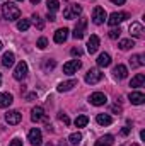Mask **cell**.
<instances>
[{"label":"cell","instance_id":"obj_47","mask_svg":"<svg viewBox=\"0 0 145 146\" xmlns=\"http://www.w3.org/2000/svg\"><path fill=\"white\" fill-rule=\"evenodd\" d=\"M17 2H24V0H17Z\"/></svg>","mask_w":145,"mask_h":146},{"label":"cell","instance_id":"obj_9","mask_svg":"<svg viewBox=\"0 0 145 146\" xmlns=\"http://www.w3.org/2000/svg\"><path fill=\"white\" fill-rule=\"evenodd\" d=\"M26 75H28V65H26V61H19L17 66H15V70H14V78L15 80H24Z\"/></svg>","mask_w":145,"mask_h":146},{"label":"cell","instance_id":"obj_14","mask_svg":"<svg viewBox=\"0 0 145 146\" xmlns=\"http://www.w3.org/2000/svg\"><path fill=\"white\" fill-rule=\"evenodd\" d=\"M128 99H130V102H132L133 106H142L145 102V95L142 92H132V94L128 95Z\"/></svg>","mask_w":145,"mask_h":146},{"label":"cell","instance_id":"obj_12","mask_svg":"<svg viewBox=\"0 0 145 146\" xmlns=\"http://www.w3.org/2000/svg\"><path fill=\"white\" fill-rule=\"evenodd\" d=\"M99 37L96 36V34H92V36L89 37V41H87V51L91 53V54H94L97 49H99Z\"/></svg>","mask_w":145,"mask_h":146},{"label":"cell","instance_id":"obj_43","mask_svg":"<svg viewBox=\"0 0 145 146\" xmlns=\"http://www.w3.org/2000/svg\"><path fill=\"white\" fill-rule=\"evenodd\" d=\"M34 97H36V94H29V95H28V100H33Z\"/></svg>","mask_w":145,"mask_h":146},{"label":"cell","instance_id":"obj_21","mask_svg":"<svg viewBox=\"0 0 145 146\" xmlns=\"http://www.w3.org/2000/svg\"><path fill=\"white\" fill-rule=\"evenodd\" d=\"M144 83H145V75H144V73H138V75H135V76L132 78L130 87L138 88V87H144Z\"/></svg>","mask_w":145,"mask_h":146},{"label":"cell","instance_id":"obj_22","mask_svg":"<svg viewBox=\"0 0 145 146\" xmlns=\"http://www.w3.org/2000/svg\"><path fill=\"white\" fill-rule=\"evenodd\" d=\"M77 85V80H68V82H62L58 87H56V90L58 92H68V90H72L73 87Z\"/></svg>","mask_w":145,"mask_h":146},{"label":"cell","instance_id":"obj_17","mask_svg":"<svg viewBox=\"0 0 145 146\" xmlns=\"http://www.w3.org/2000/svg\"><path fill=\"white\" fill-rule=\"evenodd\" d=\"M113 75H114V78L123 80V78H126V75H128V68H126L125 65H118V66H114Z\"/></svg>","mask_w":145,"mask_h":146},{"label":"cell","instance_id":"obj_13","mask_svg":"<svg viewBox=\"0 0 145 146\" xmlns=\"http://www.w3.org/2000/svg\"><path fill=\"white\" fill-rule=\"evenodd\" d=\"M144 26L140 24V22H133L132 26H130V34L133 37H138V39H142L144 37Z\"/></svg>","mask_w":145,"mask_h":146},{"label":"cell","instance_id":"obj_42","mask_svg":"<svg viewBox=\"0 0 145 146\" xmlns=\"http://www.w3.org/2000/svg\"><path fill=\"white\" fill-rule=\"evenodd\" d=\"M58 146H68V145H67V141H65V139H62V141H58Z\"/></svg>","mask_w":145,"mask_h":146},{"label":"cell","instance_id":"obj_29","mask_svg":"<svg viewBox=\"0 0 145 146\" xmlns=\"http://www.w3.org/2000/svg\"><path fill=\"white\" fill-rule=\"evenodd\" d=\"M29 26H31L29 19H21V21L17 22V29H19V31H28V29H29Z\"/></svg>","mask_w":145,"mask_h":146},{"label":"cell","instance_id":"obj_48","mask_svg":"<svg viewBox=\"0 0 145 146\" xmlns=\"http://www.w3.org/2000/svg\"><path fill=\"white\" fill-rule=\"evenodd\" d=\"M0 49H2V42H0Z\"/></svg>","mask_w":145,"mask_h":146},{"label":"cell","instance_id":"obj_27","mask_svg":"<svg viewBox=\"0 0 145 146\" xmlns=\"http://www.w3.org/2000/svg\"><path fill=\"white\" fill-rule=\"evenodd\" d=\"M46 5H48V12H50V14H53V12H56V10L60 9V2H58V0H48Z\"/></svg>","mask_w":145,"mask_h":146},{"label":"cell","instance_id":"obj_38","mask_svg":"<svg viewBox=\"0 0 145 146\" xmlns=\"http://www.w3.org/2000/svg\"><path fill=\"white\" fill-rule=\"evenodd\" d=\"M46 19H48L50 22H53V21H56V19H55V15H53V14H50V12H48V15H46Z\"/></svg>","mask_w":145,"mask_h":146},{"label":"cell","instance_id":"obj_26","mask_svg":"<svg viewBox=\"0 0 145 146\" xmlns=\"http://www.w3.org/2000/svg\"><path fill=\"white\" fill-rule=\"evenodd\" d=\"M68 141H70L72 146H79L80 141H82V134H80V133H72V134L68 136Z\"/></svg>","mask_w":145,"mask_h":146},{"label":"cell","instance_id":"obj_10","mask_svg":"<svg viewBox=\"0 0 145 146\" xmlns=\"http://www.w3.org/2000/svg\"><path fill=\"white\" fill-rule=\"evenodd\" d=\"M80 66H82V63L79 60H72V61H68V63L63 65V73L73 75V73H77V70H80Z\"/></svg>","mask_w":145,"mask_h":146},{"label":"cell","instance_id":"obj_23","mask_svg":"<svg viewBox=\"0 0 145 146\" xmlns=\"http://www.w3.org/2000/svg\"><path fill=\"white\" fill-rule=\"evenodd\" d=\"M97 65L101 66V68H106L111 65V56H109L108 53H101L99 54V58H97Z\"/></svg>","mask_w":145,"mask_h":146},{"label":"cell","instance_id":"obj_5","mask_svg":"<svg viewBox=\"0 0 145 146\" xmlns=\"http://www.w3.org/2000/svg\"><path fill=\"white\" fill-rule=\"evenodd\" d=\"M126 19H128V14H125V12H113L108 19V24L113 26V27H116L118 24H121V22L126 21Z\"/></svg>","mask_w":145,"mask_h":146},{"label":"cell","instance_id":"obj_46","mask_svg":"<svg viewBox=\"0 0 145 146\" xmlns=\"http://www.w3.org/2000/svg\"><path fill=\"white\" fill-rule=\"evenodd\" d=\"M0 83H2V75H0Z\"/></svg>","mask_w":145,"mask_h":146},{"label":"cell","instance_id":"obj_28","mask_svg":"<svg viewBox=\"0 0 145 146\" xmlns=\"http://www.w3.org/2000/svg\"><path fill=\"white\" fill-rule=\"evenodd\" d=\"M133 46H135V42L132 39H121L119 41V49H123V51H126V49H130Z\"/></svg>","mask_w":145,"mask_h":146},{"label":"cell","instance_id":"obj_1","mask_svg":"<svg viewBox=\"0 0 145 146\" xmlns=\"http://www.w3.org/2000/svg\"><path fill=\"white\" fill-rule=\"evenodd\" d=\"M2 15L7 21H17L21 17V9L17 5H14L12 2H7V3L2 5Z\"/></svg>","mask_w":145,"mask_h":146},{"label":"cell","instance_id":"obj_8","mask_svg":"<svg viewBox=\"0 0 145 146\" xmlns=\"http://www.w3.org/2000/svg\"><path fill=\"white\" fill-rule=\"evenodd\" d=\"M89 102H91L92 106H97V107H99V106H104V104L108 102V97H106L103 92H94V94L89 97Z\"/></svg>","mask_w":145,"mask_h":146},{"label":"cell","instance_id":"obj_30","mask_svg":"<svg viewBox=\"0 0 145 146\" xmlns=\"http://www.w3.org/2000/svg\"><path fill=\"white\" fill-rule=\"evenodd\" d=\"M87 122H89V117H87V115H79V117L75 119V126H77V127H84Z\"/></svg>","mask_w":145,"mask_h":146},{"label":"cell","instance_id":"obj_2","mask_svg":"<svg viewBox=\"0 0 145 146\" xmlns=\"http://www.w3.org/2000/svg\"><path fill=\"white\" fill-rule=\"evenodd\" d=\"M108 19V14H106V10L103 9V7H96L94 9V12H92V22L96 24V26H101V24H104V21Z\"/></svg>","mask_w":145,"mask_h":146},{"label":"cell","instance_id":"obj_25","mask_svg":"<svg viewBox=\"0 0 145 146\" xmlns=\"http://www.w3.org/2000/svg\"><path fill=\"white\" fill-rule=\"evenodd\" d=\"M113 143H114V138L111 134H106L96 141V146H113Z\"/></svg>","mask_w":145,"mask_h":146},{"label":"cell","instance_id":"obj_44","mask_svg":"<svg viewBox=\"0 0 145 146\" xmlns=\"http://www.w3.org/2000/svg\"><path fill=\"white\" fill-rule=\"evenodd\" d=\"M41 0H31V3H39Z\"/></svg>","mask_w":145,"mask_h":146},{"label":"cell","instance_id":"obj_15","mask_svg":"<svg viewBox=\"0 0 145 146\" xmlns=\"http://www.w3.org/2000/svg\"><path fill=\"white\" fill-rule=\"evenodd\" d=\"M67 37H68V29L67 27H62V29H58L56 33H55V42L56 44H62V42H65L67 41Z\"/></svg>","mask_w":145,"mask_h":146},{"label":"cell","instance_id":"obj_19","mask_svg":"<svg viewBox=\"0 0 145 146\" xmlns=\"http://www.w3.org/2000/svg\"><path fill=\"white\" fill-rule=\"evenodd\" d=\"M14 61H15V56H14V53H12V51L3 53V56H2V65H3L5 68H10V66L14 65Z\"/></svg>","mask_w":145,"mask_h":146},{"label":"cell","instance_id":"obj_7","mask_svg":"<svg viewBox=\"0 0 145 146\" xmlns=\"http://www.w3.org/2000/svg\"><path fill=\"white\" fill-rule=\"evenodd\" d=\"M101 80H103V73H101V70H97V68L89 70L87 75H85V82L91 83V85H94V83H97V82H101Z\"/></svg>","mask_w":145,"mask_h":146},{"label":"cell","instance_id":"obj_20","mask_svg":"<svg viewBox=\"0 0 145 146\" xmlns=\"http://www.w3.org/2000/svg\"><path fill=\"white\" fill-rule=\"evenodd\" d=\"M130 65H132V68L144 66L145 65V56L144 54H133V56L130 58Z\"/></svg>","mask_w":145,"mask_h":146},{"label":"cell","instance_id":"obj_45","mask_svg":"<svg viewBox=\"0 0 145 146\" xmlns=\"http://www.w3.org/2000/svg\"><path fill=\"white\" fill-rule=\"evenodd\" d=\"M132 146H138V145H137V143H133V145H132Z\"/></svg>","mask_w":145,"mask_h":146},{"label":"cell","instance_id":"obj_36","mask_svg":"<svg viewBox=\"0 0 145 146\" xmlns=\"http://www.w3.org/2000/svg\"><path fill=\"white\" fill-rule=\"evenodd\" d=\"M72 56H82V49L80 48H72Z\"/></svg>","mask_w":145,"mask_h":146},{"label":"cell","instance_id":"obj_18","mask_svg":"<svg viewBox=\"0 0 145 146\" xmlns=\"http://www.w3.org/2000/svg\"><path fill=\"white\" fill-rule=\"evenodd\" d=\"M31 119H33V122H39V121H43V119H46L44 117V109L43 107H34V109L31 110Z\"/></svg>","mask_w":145,"mask_h":146},{"label":"cell","instance_id":"obj_16","mask_svg":"<svg viewBox=\"0 0 145 146\" xmlns=\"http://www.w3.org/2000/svg\"><path fill=\"white\" fill-rule=\"evenodd\" d=\"M12 102H14V97H12V94H9V92H3V94H0V109H5V107H9Z\"/></svg>","mask_w":145,"mask_h":146},{"label":"cell","instance_id":"obj_6","mask_svg":"<svg viewBox=\"0 0 145 146\" xmlns=\"http://www.w3.org/2000/svg\"><path fill=\"white\" fill-rule=\"evenodd\" d=\"M28 139H29V143H31L33 146H41L43 145V134H41V131H39L38 127H34V129L29 131Z\"/></svg>","mask_w":145,"mask_h":146},{"label":"cell","instance_id":"obj_31","mask_svg":"<svg viewBox=\"0 0 145 146\" xmlns=\"http://www.w3.org/2000/svg\"><path fill=\"white\" fill-rule=\"evenodd\" d=\"M55 65H56V61H55V60H44V63H43V70H44V72L53 70V68H55Z\"/></svg>","mask_w":145,"mask_h":146},{"label":"cell","instance_id":"obj_24","mask_svg":"<svg viewBox=\"0 0 145 146\" xmlns=\"http://www.w3.org/2000/svg\"><path fill=\"white\" fill-rule=\"evenodd\" d=\"M96 121H97L99 126H109V124L113 122V117H111L109 114H97Z\"/></svg>","mask_w":145,"mask_h":146},{"label":"cell","instance_id":"obj_33","mask_svg":"<svg viewBox=\"0 0 145 146\" xmlns=\"http://www.w3.org/2000/svg\"><path fill=\"white\" fill-rule=\"evenodd\" d=\"M36 46L39 48V49H44V48L48 46V39H46V37H39L38 42H36Z\"/></svg>","mask_w":145,"mask_h":146},{"label":"cell","instance_id":"obj_32","mask_svg":"<svg viewBox=\"0 0 145 146\" xmlns=\"http://www.w3.org/2000/svg\"><path fill=\"white\" fill-rule=\"evenodd\" d=\"M119 34H121V29H119V27H114V29L109 31V37H111V39H118Z\"/></svg>","mask_w":145,"mask_h":146},{"label":"cell","instance_id":"obj_35","mask_svg":"<svg viewBox=\"0 0 145 146\" xmlns=\"http://www.w3.org/2000/svg\"><path fill=\"white\" fill-rule=\"evenodd\" d=\"M58 119H60V121H62L63 124H67V126L70 124V119H68V115H67V114H63V112H62V114L58 115Z\"/></svg>","mask_w":145,"mask_h":146},{"label":"cell","instance_id":"obj_3","mask_svg":"<svg viewBox=\"0 0 145 146\" xmlns=\"http://www.w3.org/2000/svg\"><path fill=\"white\" fill-rule=\"evenodd\" d=\"M85 29H87V19H85V17H80V19L77 21L75 29H73V37H75V39H82L84 34H85Z\"/></svg>","mask_w":145,"mask_h":146},{"label":"cell","instance_id":"obj_40","mask_svg":"<svg viewBox=\"0 0 145 146\" xmlns=\"http://www.w3.org/2000/svg\"><path fill=\"white\" fill-rule=\"evenodd\" d=\"M109 2H113V3H116V5H123V3H125V0H109Z\"/></svg>","mask_w":145,"mask_h":146},{"label":"cell","instance_id":"obj_37","mask_svg":"<svg viewBox=\"0 0 145 146\" xmlns=\"http://www.w3.org/2000/svg\"><path fill=\"white\" fill-rule=\"evenodd\" d=\"M9 146H22V141H21L19 138H15V139H12V141H10V145H9Z\"/></svg>","mask_w":145,"mask_h":146},{"label":"cell","instance_id":"obj_4","mask_svg":"<svg viewBox=\"0 0 145 146\" xmlns=\"http://www.w3.org/2000/svg\"><path fill=\"white\" fill-rule=\"evenodd\" d=\"M82 14V7L79 5V3H72V5H68L65 10H63V17L65 19H75L77 15H80Z\"/></svg>","mask_w":145,"mask_h":146},{"label":"cell","instance_id":"obj_41","mask_svg":"<svg viewBox=\"0 0 145 146\" xmlns=\"http://www.w3.org/2000/svg\"><path fill=\"white\" fill-rule=\"evenodd\" d=\"M116 110H118V112H119V110H121V107H119V106H118V104H114V106H113V112H116Z\"/></svg>","mask_w":145,"mask_h":146},{"label":"cell","instance_id":"obj_39","mask_svg":"<svg viewBox=\"0 0 145 146\" xmlns=\"http://www.w3.org/2000/svg\"><path fill=\"white\" fill-rule=\"evenodd\" d=\"M128 133H130V127H123V129H121V134H123V136H126Z\"/></svg>","mask_w":145,"mask_h":146},{"label":"cell","instance_id":"obj_11","mask_svg":"<svg viewBox=\"0 0 145 146\" xmlns=\"http://www.w3.org/2000/svg\"><path fill=\"white\" fill-rule=\"evenodd\" d=\"M21 119H22V115H21V112H19V110H9V112L5 114V121H7L9 124H12V126L19 124V122H21Z\"/></svg>","mask_w":145,"mask_h":146},{"label":"cell","instance_id":"obj_34","mask_svg":"<svg viewBox=\"0 0 145 146\" xmlns=\"http://www.w3.org/2000/svg\"><path fill=\"white\" fill-rule=\"evenodd\" d=\"M33 19H34V24H36V27L41 31V29L44 27V24H43V21L39 19V15H38V14H34V15H33Z\"/></svg>","mask_w":145,"mask_h":146}]
</instances>
